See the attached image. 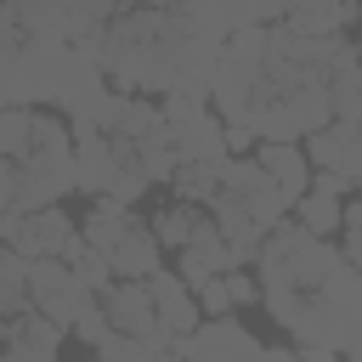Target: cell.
I'll list each match as a JSON object with an SVG mask.
<instances>
[{"instance_id": "obj_24", "label": "cell", "mask_w": 362, "mask_h": 362, "mask_svg": "<svg viewBox=\"0 0 362 362\" xmlns=\"http://www.w3.org/2000/svg\"><path fill=\"white\" fill-rule=\"evenodd\" d=\"M34 147V107H0V158H23Z\"/></svg>"}, {"instance_id": "obj_30", "label": "cell", "mask_w": 362, "mask_h": 362, "mask_svg": "<svg viewBox=\"0 0 362 362\" xmlns=\"http://www.w3.org/2000/svg\"><path fill=\"white\" fill-rule=\"evenodd\" d=\"M339 362H362V322L345 334V345H339Z\"/></svg>"}, {"instance_id": "obj_3", "label": "cell", "mask_w": 362, "mask_h": 362, "mask_svg": "<svg viewBox=\"0 0 362 362\" xmlns=\"http://www.w3.org/2000/svg\"><path fill=\"white\" fill-rule=\"evenodd\" d=\"M74 187V130L62 113L34 107V147L23 158H0V215L57 209Z\"/></svg>"}, {"instance_id": "obj_18", "label": "cell", "mask_w": 362, "mask_h": 362, "mask_svg": "<svg viewBox=\"0 0 362 362\" xmlns=\"http://www.w3.org/2000/svg\"><path fill=\"white\" fill-rule=\"evenodd\" d=\"M356 11H362L356 0H294L288 17H283V28L288 34H305V40H334V34L351 28Z\"/></svg>"}, {"instance_id": "obj_12", "label": "cell", "mask_w": 362, "mask_h": 362, "mask_svg": "<svg viewBox=\"0 0 362 362\" xmlns=\"http://www.w3.org/2000/svg\"><path fill=\"white\" fill-rule=\"evenodd\" d=\"M238 260H232V249H226V238H221V226L209 221V215H198V226H192V238L175 249V277L198 294L204 283H215L221 272H232Z\"/></svg>"}, {"instance_id": "obj_31", "label": "cell", "mask_w": 362, "mask_h": 362, "mask_svg": "<svg viewBox=\"0 0 362 362\" xmlns=\"http://www.w3.org/2000/svg\"><path fill=\"white\" fill-rule=\"evenodd\" d=\"M300 362H339V351H328V345H300Z\"/></svg>"}, {"instance_id": "obj_8", "label": "cell", "mask_w": 362, "mask_h": 362, "mask_svg": "<svg viewBox=\"0 0 362 362\" xmlns=\"http://www.w3.org/2000/svg\"><path fill=\"white\" fill-rule=\"evenodd\" d=\"M215 198H221V204H232L238 215H249L260 232L283 226V221H288V209H294V204L277 192V181H272L255 158H226V164H221V192H215Z\"/></svg>"}, {"instance_id": "obj_35", "label": "cell", "mask_w": 362, "mask_h": 362, "mask_svg": "<svg viewBox=\"0 0 362 362\" xmlns=\"http://www.w3.org/2000/svg\"><path fill=\"white\" fill-rule=\"evenodd\" d=\"M356 6H362V0H356Z\"/></svg>"}, {"instance_id": "obj_15", "label": "cell", "mask_w": 362, "mask_h": 362, "mask_svg": "<svg viewBox=\"0 0 362 362\" xmlns=\"http://www.w3.org/2000/svg\"><path fill=\"white\" fill-rule=\"evenodd\" d=\"M107 266H113V277H124V283H147L153 272H164V249H158L153 226L130 221V226L119 232V243L107 249Z\"/></svg>"}, {"instance_id": "obj_16", "label": "cell", "mask_w": 362, "mask_h": 362, "mask_svg": "<svg viewBox=\"0 0 362 362\" xmlns=\"http://www.w3.org/2000/svg\"><path fill=\"white\" fill-rule=\"evenodd\" d=\"M147 294H153V311H158V322H164L170 339H181V334H192V328L204 322L198 294H192L175 272H153V277H147Z\"/></svg>"}, {"instance_id": "obj_17", "label": "cell", "mask_w": 362, "mask_h": 362, "mask_svg": "<svg viewBox=\"0 0 362 362\" xmlns=\"http://www.w3.org/2000/svg\"><path fill=\"white\" fill-rule=\"evenodd\" d=\"M249 158L277 181V192H283L288 204H300V198H305V187H311V158H305V147H300V141H260Z\"/></svg>"}, {"instance_id": "obj_6", "label": "cell", "mask_w": 362, "mask_h": 362, "mask_svg": "<svg viewBox=\"0 0 362 362\" xmlns=\"http://www.w3.org/2000/svg\"><path fill=\"white\" fill-rule=\"evenodd\" d=\"M164 130H170V153L175 164H226V124L215 119L209 102H187V96H164L158 102Z\"/></svg>"}, {"instance_id": "obj_9", "label": "cell", "mask_w": 362, "mask_h": 362, "mask_svg": "<svg viewBox=\"0 0 362 362\" xmlns=\"http://www.w3.org/2000/svg\"><path fill=\"white\" fill-rule=\"evenodd\" d=\"M28 305L68 334V328L96 305V288H85L68 260H34V266H28Z\"/></svg>"}, {"instance_id": "obj_23", "label": "cell", "mask_w": 362, "mask_h": 362, "mask_svg": "<svg viewBox=\"0 0 362 362\" xmlns=\"http://www.w3.org/2000/svg\"><path fill=\"white\" fill-rule=\"evenodd\" d=\"M62 260H68V266H74V277H79L85 288H96V294H102V288L113 283V266H107V255H96V249H90V243H85L79 232L68 238V249H62Z\"/></svg>"}, {"instance_id": "obj_28", "label": "cell", "mask_w": 362, "mask_h": 362, "mask_svg": "<svg viewBox=\"0 0 362 362\" xmlns=\"http://www.w3.org/2000/svg\"><path fill=\"white\" fill-rule=\"evenodd\" d=\"M68 334H79V339H85V345L96 351V345L107 339V317H102V305H90V311H85V317H79V322H74Z\"/></svg>"}, {"instance_id": "obj_7", "label": "cell", "mask_w": 362, "mask_h": 362, "mask_svg": "<svg viewBox=\"0 0 362 362\" xmlns=\"http://www.w3.org/2000/svg\"><path fill=\"white\" fill-rule=\"evenodd\" d=\"M96 305H102L107 328H113V334H130V339H141L153 362H164V356L175 351V339L164 334V322H158V311H153V294H147V283H124V277H113V283L96 294Z\"/></svg>"}, {"instance_id": "obj_21", "label": "cell", "mask_w": 362, "mask_h": 362, "mask_svg": "<svg viewBox=\"0 0 362 362\" xmlns=\"http://www.w3.org/2000/svg\"><path fill=\"white\" fill-rule=\"evenodd\" d=\"M28 266H34V260H23L17 249H0V317L34 311V305H28Z\"/></svg>"}, {"instance_id": "obj_1", "label": "cell", "mask_w": 362, "mask_h": 362, "mask_svg": "<svg viewBox=\"0 0 362 362\" xmlns=\"http://www.w3.org/2000/svg\"><path fill=\"white\" fill-rule=\"evenodd\" d=\"M255 272H260L255 277L260 300L272 305L283 334L300 345L339 351L345 334L362 322V277L328 238H311L294 221L272 226V238L255 255Z\"/></svg>"}, {"instance_id": "obj_19", "label": "cell", "mask_w": 362, "mask_h": 362, "mask_svg": "<svg viewBox=\"0 0 362 362\" xmlns=\"http://www.w3.org/2000/svg\"><path fill=\"white\" fill-rule=\"evenodd\" d=\"M255 300H260V283H255L243 266H232V272H221L215 283L198 288V311H204V317H232L238 305H255Z\"/></svg>"}, {"instance_id": "obj_10", "label": "cell", "mask_w": 362, "mask_h": 362, "mask_svg": "<svg viewBox=\"0 0 362 362\" xmlns=\"http://www.w3.org/2000/svg\"><path fill=\"white\" fill-rule=\"evenodd\" d=\"M260 339L238 322V317H204L192 334L175 339V356L181 362H260Z\"/></svg>"}, {"instance_id": "obj_13", "label": "cell", "mask_w": 362, "mask_h": 362, "mask_svg": "<svg viewBox=\"0 0 362 362\" xmlns=\"http://www.w3.org/2000/svg\"><path fill=\"white\" fill-rule=\"evenodd\" d=\"M305 158L311 170H328L339 181H362V124H345V119H328L322 130L305 136Z\"/></svg>"}, {"instance_id": "obj_4", "label": "cell", "mask_w": 362, "mask_h": 362, "mask_svg": "<svg viewBox=\"0 0 362 362\" xmlns=\"http://www.w3.org/2000/svg\"><path fill=\"white\" fill-rule=\"evenodd\" d=\"M260 74H266V28L226 34V45L215 57V74H209V107H215V119L226 130L243 124V107H249Z\"/></svg>"}, {"instance_id": "obj_20", "label": "cell", "mask_w": 362, "mask_h": 362, "mask_svg": "<svg viewBox=\"0 0 362 362\" xmlns=\"http://www.w3.org/2000/svg\"><path fill=\"white\" fill-rule=\"evenodd\" d=\"M339 215H345V198H334V192H305V198L288 209V221H294V226H305L311 238L339 232Z\"/></svg>"}, {"instance_id": "obj_27", "label": "cell", "mask_w": 362, "mask_h": 362, "mask_svg": "<svg viewBox=\"0 0 362 362\" xmlns=\"http://www.w3.org/2000/svg\"><path fill=\"white\" fill-rule=\"evenodd\" d=\"M96 362H153V356H147V345H141V339H130V334H113V328H107V339L96 345Z\"/></svg>"}, {"instance_id": "obj_29", "label": "cell", "mask_w": 362, "mask_h": 362, "mask_svg": "<svg viewBox=\"0 0 362 362\" xmlns=\"http://www.w3.org/2000/svg\"><path fill=\"white\" fill-rule=\"evenodd\" d=\"M79 6H85V11H90V23H96V28H102V23H107V17H119V11H130V6H136V0H79Z\"/></svg>"}, {"instance_id": "obj_32", "label": "cell", "mask_w": 362, "mask_h": 362, "mask_svg": "<svg viewBox=\"0 0 362 362\" xmlns=\"http://www.w3.org/2000/svg\"><path fill=\"white\" fill-rule=\"evenodd\" d=\"M260 362H300V351H283V345H266Z\"/></svg>"}, {"instance_id": "obj_5", "label": "cell", "mask_w": 362, "mask_h": 362, "mask_svg": "<svg viewBox=\"0 0 362 362\" xmlns=\"http://www.w3.org/2000/svg\"><path fill=\"white\" fill-rule=\"evenodd\" d=\"M74 181L90 198H119V204H136L147 192V181L130 170V158L113 147L107 130H74Z\"/></svg>"}, {"instance_id": "obj_33", "label": "cell", "mask_w": 362, "mask_h": 362, "mask_svg": "<svg viewBox=\"0 0 362 362\" xmlns=\"http://www.w3.org/2000/svg\"><path fill=\"white\" fill-rule=\"evenodd\" d=\"M147 6H187V0H147Z\"/></svg>"}, {"instance_id": "obj_34", "label": "cell", "mask_w": 362, "mask_h": 362, "mask_svg": "<svg viewBox=\"0 0 362 362\" xmlns=\"http://www.w3.org/2000/svg\"><path fill=\"white\" fill-rule=\"evenodd\" d=\"M0 362H6V345H0Z\"/></svg>"}, {"instance_id": "obj_25", "label": "cell", "mask_w": 362, "mask_h": 362, "mask_svg": "<svg viewBox=\"0 0 362 362\" xmlns=\"http://www.w3.org/2000/svg\"><path fill=\"white\" fill-rule=\"evenodd\" d=\"M198 215L204 209H192V204H170L158 221H147L153 226V238H158V249H181L187 238H192V226H198Z\"/></svg>"}, {"instance_id": "obj_22", "label": "cell", "mask_w": 362, "mask_h": 362, "mask_svg": "<svg viewBox=\"0 0 362 362\" xmlns=\"http://www.w3.org/2000/svg\"><path fill=\"white\" fill-rule=\"evenodd\" d=\"M170 187H175V204H209L215 192H221V164H175V175H170Z\"/></svg>"}, {"instance_id": "obj_11", "label": "cell", "mask_w": 362, "mask_h": 362, "mask_svg": "<svg viewBox=\"0 0 362 362\" xmlns=\"http://www.w3.org/2000/svg\"><path fill=\"white\" fill-rule=\"evenodd\" d=\"M74 232L79 226L62 215V204L57 209H34V215H0V243L17 249L23 260H62Z\"/></svg>"}, {"instance_id": "obj_2", "label": "cell", "mask_w": 362, "mask_h": 362, "mask_svg": "<svg viewBox=\"0 0 362 362\" xmlns=\"http://www.w3.org/2000/svg\"><path fill=\"white\" fill-rule=\"evenodd\" d=\"M102 74L113 90L124 96H187V102H209V74L221 57V40L198 34L181 6H130L119 17H107L90 34Z\"/></svg>"}, {"instance_id": "obj_26", "label": "cell", "mask_w": 362, "mask_h": 362, "mask_svg": "<svg viewBox=\"0 0 362 362\" xmlns=\"http://www.w3.org/2000/svg\"><path fill=\"white\" fill-rule=\"evenodd\" d=\"M339 255H345L351 272L362 277V192L345 198V215H339Z\"/></svg>"}, {"instance_id": "obj_14", "label": "cell", "mask_w": 362, "mask_h": 362, "mask_svg": "<svg viewBox=\"0 0 362 362\" xmlns=\"http://www.w3.org/2000/svg\"><path fill=\"white\" fill-rule=\"evenodd\" d=\"M0 345H6V362H57L62 328L51 317H40V311H23V317L0 322Z\"/></svg>"}]
</instances>
